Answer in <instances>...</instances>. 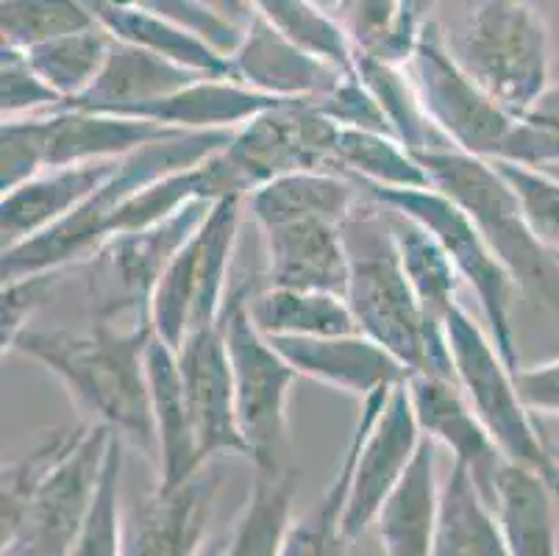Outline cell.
<instances>
[{"label":"cell","instance_id":"cell-1","mask_svg":"<svg viewBox=\"0 0 559 556\" xmlns=\"http://www.w3.org/2000/svg\"><path fill=\"white\" fill-rule=\"evenodd\" d=\"M154 326L98 320L90 329H28L12 354L37 362L62 381L75 404L156 459V428L145 374Z\"/></svg>","mask_w":559,"mask_h":556},{"label":"cell","instance_id":"cell-2","mask_svg":"<svg viewBox=\"0 0 559 556\" xmlns=\"http://www.w3.org/2000/svg\"><path fill=\"white\" fill-rule=\"evenodd\" d=\"M343 237L350 259L345 300L359 331L388 348L409 376L454 379L445 326L424 312L418 295L406 282L388 206L365 196V203L343 223Z\"/></svg>","mask_w":559,"mask_h":556},{"label":"cell","instance_id":"cell-3","mask_svg":"<svg viewBox=\"0 0 559 556\" xmlns=\"http://www.w3.org/2000/svg\"><path fill=\"white\" fill-rule=\"evenodd\" d=\"M234 131H181L165 140L148 142L123 156L117 170L86 198L70 217L56 223L39 237L3 251V279L34 273H59L73 262H86L106 242V228L136 192L148 184L190 170L212 159L231 142Z\"/></svg>","mask_w":559,"mask_h":556},{"label":"cell","instance_id":"cell-4","mask_svg":"<svg viewBox=\"0 0 559 556\" xmlns=\"http://www.w3.org/2000/svg\"><path fill=\"white\" fill-rule=\"evenodd\" d=\"M431 178V187L460 203L515 284L543 300L559 318V259L528 226L512 184L496 162L479 159L456 147H431L415 153Z\"/></svg>","mask_w":559,"mask_h":556},{"label":"cell","instance_id":"cell-5","mask_svg":"<svg viewBox=\"0 0 559 556\" xmlns=\"http://www.w3.org/2000/svg\"><path fill=\"white\" fill-rule=\"evenodd\" d=\"M246 196L234 192L212 203L198 232L167 264L151 298V326L159 340L179 351L187 336L223 320L228 273L240 239Z\"/></svg>","mask_w":559,"mask_h":556},{"label":"cell","instance_id":"cell-6","mask_svg":"<svg viewBox=\"0 0 559 556\" xmlns=\"http://www.w3.org/2000/svg\"><path fill=\"white\" fill-rule=\"evenodd\" d=\"M445 340H449L451 362H454V379L471 401L474 412L501 457L526 465L540 473L559 498V462L551 448L540 437V428L532 421V412L521 401L515 374L498 354L481 323L471 318L465 306L456 304L443 320Z\"/></svg>","mask_w":559,"mask_h":556},{"label":"cell","instance_id":"cell-7","mask_svg":"<svg viewBox=\"0 0 559 556\" xmlns=\"http://www.w3.org/2000/svg\"><path fill=\"white\" fill-rule=\"evenodd\" d=\"M456 59L515 117L551 84V34L528 0H485L462 31Z\"/></svg>","mask_w":559,"mask_h":556},{"label":"cell","instance_id":"cell-8","mask_svg":"<svg viewBox=\"0 0 559 556\" xmlns=\"http://www.w3.org/2000/svg\"><path fill=\"white\" fill-rule=\"evenodd\" d=\"M359 187L381 206L393 209L424 226L437 242L443 245V251L454 262L462 282H467L474 289L481 318L487 323V334L496 343L498 354L504 356V362L515 374L521 367L515 329H512V295H515L518 284L510 270L501 264V259L492 253L479 226L471 221V214L437 187H424V190H388V187H370V184H359Z\"/></svg>","mask_w":559,"mask_h":556},{"label":"cell","instance_id":"cell-9","mask_svg":"<svg viewBox=\"0 0 559 556\" xmlns=\"http://www.w3.org/2000/svg\"><path fill=\"white\" fill-rule=\"evenodd\" d=\"M115 431L86 423L81 440L37 484L14 518L0 523L3 556H73L98 498Z\"/></svg>","mask_w":559,"mask_h":556},{"label":"cell","instance_id":"cell-10","mask_svg":"<svg viewBox=\"0 0 559 556\" xmlns=\"http://www.w3.org/2000/svg\"><path fill=\"white\" fill-rule=\"evenodd\" d=\"M406 73L437 134H443L456 151L498 159L518 117L498 106L462 68L437 23H424Z\"/></svg>","mask_w":559,"mask_h":556},{"label":"cell","instance_id":"cell-11","mask_svg":"<svg viewBox=\"0 0 559 556\" xmlns=\"http://www.w3.org/2000/svg\"><path fill=\"white\" fill-rule=\"evenodd\" d=\"M424 442V431L412 410L406 379L401 385L379 390L362 401L357 426L345 448L350 465V484L345 496L340 529L345 537H362L379 514L381 504L401 482L406 468Z\"/></svg>","mask_w":559,"mask_h":556},{"label":"cell","instance_id":"cell-12","mask_svg":"<svg viewBox=\"0 0 559 556\" xmlns=\"http://www.w3.org/2000/svg\"><path fill=\"white\" fill-rule=\"evenodd\" d=\"M223 331L248 459L253 468H278L287 440L289 392L298 379L296 367L257 329L248 312V295L237 293L228 298Z\"/></svg>","mask_w":559,"mask_h":556},{"label":"cell","instance_id":"cell-13","mask_svg":"<svg viewBox=\"0 0 559 556\" xmlns=\"http://www.w3.org/2000/svg\"><path fill=\"white\" fill-rule=\"evenodd\" d=\"M212 203L215 201H195L156 226L111 237L86 259L90 295L98 320L117 323L120 318H134L151 323L156 284L187 239L198 232Z\"/></svg>","mask_w":559,"mask_h":556},{"label":"cell","instance_id":"cell-14","mask_svg":"<svg viewBox=\"0 0 559 556\" xmlns=\"http://www.w3.org/2000/svg\"><path fill=\"white\" fill-rule=\"evenodd\" d=\"M337 140L340 126L323 115L312 98H293L259 111L240 126L223 156L248 196L289 173H337Z\"/></svg>","mask_w":559,"mask_h":556},{"label":"cell","instance_id":"cell-15","mask_svg":"<svg viewBox=\"0 0 559 556\" xmlns=\"http://www.w3.org/2000/svg\"><path fill=\"white\" fill-rule=\"evenodd\" d=\"M176 354H179L181 379H185L198 451H201L203 462L210 465L221 453L248 457L240 421H237L231 359H228L223 320L187 336Z\"/></svg>","mask_w":559,"mask_h":556},{"label":"cell","instance_id":"cell-16","mask_svg":"<svg viewBox=\"0 0 559 556\" xmlns=\"http://www.w3.org/2000/svg\"><path fill=\"white\" fill-rule=\"evenodd\" d=\"M221 473L203 468L176 489H154L123 532L120 556H201L210 537Z\"/></svg>","mask_w":559,"mask_h":556},{"label":"cell","instance_id":"cell-17","mask_svg":"<svg viewBox=\"0 0 559 556\" xmlns=\"http://www.w3.org/2000/svg\"><path fill=\"white\" fill-rule=\"evenodd\" d=\"M298 376L343 390L365 401L368 395L406 379V367L362 331L337 336H267Z\"/></svg>","mask_w":559,"mask_h":556},{"label":"cell","instance_id":"cell-18","mask_svg":"<svg viewBox=\"0 0 559 556\" xmlns=\"http://www.w3.org/2000/svg\"><path fill=\"white\" fill-rule=\"evenodd\" d=\"M406 387H409L412 410H415L424 437H429L435 446L449 448L454 462H462L474 473L476 484L487 498L492 473L504 457L465 398L462 387L456 385V379L412 374L406 376Z\"/></svg>","mask_w":559,"mask_h":556},{"label":"cell","instance_id":"cell-19","mask_svg":"<svg viewBox=\"0 0 559 556\" xmlns=\"http://www.w3.org/2000/svg\"><path fill=\"white\" fill-rule=\"evenodd\" d=\"M231 79L271 98H318L340 81V73L326 61L284 39L264 17L253 14L246 25L240 48L228 56ZM354 75V73H350Z\"/></svg>","mask_w":559,"mask_h":556},{"label":"cell","instance_id":"cell-20","mask_svg":"<svg viewBox=\"0 0 559 556\" xmlns=\"http://www.w3.org/2000/svg\"><path fill=\"white\" fill-rule=\"evenodd\" d=\"M120 159L84 162V165L50 167L17 190L0 198V239L3 251L62 223L75 212L100 184L117 170Z\"/></svg>","mask_w":559,"mask_h":556},{"label":"cell","instance_id":"cell-21","mask_svg":"<svg viewBox=\"0 0 559 556\" xmlns=\"http://www.w3.org/2000/svg\"><path fill=\"white\" fill-rule=\"evenodd\" d=\"M145 374H148L156 428V465H159L156 489H176L190 482L198 471H203L206 462L198 451L179 354L156 334L151 336L148 351H145Z\"/></svg>","mask_w":559,"mask_h":556},{"label":"cell","instance_id":"cell-22","mask_svg":"<svg viewBox=\"0 0 559 556\" xmlns=\"http://www.w3.org/2000/svg\"><path fill=\"white\" fill-rule=\"evenodd\" d=\"M267 287L320 289L345 295L350 259L343 226L332 223H287L262 228Z\"/></svg>","mask_w":559,"mask_h":556},{"label":"cell","instance_id":"cell-23","mask_svg":"<svg viewBox=\"0 0 559 556\" xmlns=\"http://www.w3.org/2000/svg\"><path fill=\"white\" fill-rule=\"evenodd\" d=\"M487 501L496 512L510 556H559V498L540 473L501 459Z\"/></svg>","mask_w":559,"mask_h":556},{"label":"cell","instance_id":"cell-24","mask_svg":"<svg viewBox=\"0 0 559 556\" xmlns=\"http://www.w3.org/2000/svg\"><path fill=\"white\" fill-rule=\"evenodd\" d=\"M206 73L176 64V61L156 56L151 50L134 48V45L117 43L111 45L109 59L95 79V84L59 109H84L106 111V115H131L134 109L154 100L167 98L173 92L185 90L192 81L203 79Z\"/></svg>","mask_w":559,"mask_h":556},{"label":"cell","instance_id":"cell-25","mask_svg":"<svg viewBox=\"0 0 559 556\" xmlns=\"http://www.w3.org/2000/svg\"><path fill=\"white\" fill-rule=\"evenodd\" d=\"M362 187L334 170H304L278 176L246 196V209L259 228L287 223H332L343 226L362 203Z\"/></svg>","mask_w":559,"mask_h":556},{"label":"cell","instance_id":"cell-26","mask_svg":"<svg viewBox=\"0 0 559 556\" xmlns=\"http://www.w3.org/2000/svg\"><path fill=\"white\" fill-rule=\"evenodd\" d=\"M181 134L159 122L106 111L53 109L48 111V170L84 162L123 159L136 147Z\"/></svg>","mask_w":559,"mask_h":556},{"label":"cell","instance_id":"cell-27","mask_svg":"<svg viewBox=\"0 0 559 556\" xmlns=\"http://www.w3.org/2000/svg\"><path fill=\"white\" fill-rule=\"evenodd\" d=\"M287 98H271L234 79L203 75L167 98L145 104L126 117L151 120L176 131H237L259 111Z\"/></svg>","mask_w":559,"mask_h":556},{"label":"cell","instance_id":"cell-28","mask_svg":"<svg viewBox=\"0 0 559 556\" xmlns=\"http://www.w3.org/2000/svg\"><path fill=\"white\" fill-rule=\"evenodd\" d=\"M437 512H440V482H437L435 442L424 437L412 465L406 468L373 520L384 556L435 554Z\"/></svg>","mask_w":559,"mask_h":556},{"label":"cell","instance_id":"cell-29","mask_svg":"<svg viewBox=\"0 0 559 556\" xmlns=\"http://www.w3.org/2000/svg\"><path fill=\"white\" fill-rule=\"evenodd\" d=\"M84 3L95 14L100 28L109 31L111 39H117V43L151 50V54L165 56L176 64L198 70V73L215 75V79H231L226 56L212 48L206 39L192 34L190 28H185V25L148 12H136V9L115 7L109 0H84Z\"/></svg>","mask_w":559,"mask_h":556},{"label":"cell","instance_id":"cell-30","mask_svg":"<svg viewBox=\"0 0 559 556\" xmlns=\"http://www.w3.org/2000/svg\"><path fill=\"white\" fill-rule=\"evenodd\" d=\"M431 556H510L490 501L462 462H451L449 476L440 484Z\"/></svg>","mask_w":559,"mask_h":556},{"label":"cell","instance_id":"cell-31","mask_svg":"<svg viewBox=\"0 0 559 556\" xmlns=\"http://www.w3.org/2000/svg\"><path fill=\"white\" fill-rule=\"evenodd\" d=\"M248 312L264 336H337L359 331L345 295L267 287L248 295Z\"/></svg>","mask_w":559,"mask_h":556},{"label":"cell","instance_id":"cell-32","mask_svg":"<svg viewBox=\"0 0 559 556\" xmlns=\"http://www.w3.org/2000/svg\"><path fill=\"white\" fill-rule=\"evenodd\" d=\"M298 476L289 468H257L253 489L226 537V556H282L293 523Z\"/></svg>","mask_w":559,"mask_h":556},{"label":"cell","instance_id":"cell-33","mask_svg":"<svg viewBox=\"0 0 559 556\" xmlns=\"http://www.w3.org/2000/svg\"><path fill=\"white\" fill-rule=\"evenodd\" d=\"M388 214L406 282L418 295L424 312L437 323H443L445 315L460 304L456 289H460L462 279L456 273L454 262L443 251V245L437 242L424 226H418L404 214L393 212V209H388Z\"/></svg>","mask_w":559,"mask_h":556},{"label":"cell","instance_id":"cell-34","mask_svg":"<svg viewBox=\"0 0 559 556\" xmlns=\"http://www.w3.org/2000/svg\"><path fill=\"white\" fill-rule=\"evenodd\" d=\"M337 173L357 184L388 190H424L431 178L418 156L393 134L362 129H340Z\"/></svg>","mask_w":559,"mask_h":556},{"label":"cell","instance_id":"cell-35","mask_svg":"<svg viewBox=\"0 0 559 556\" xmlns=\"http://www.w3.org/2000/svg\"><path fill=\"white\" fill-rule=\"evenodd\" d=\"M253 12L273 28L307 50L314 59L326 61L340 73H357V48L350 43L343 20L320 9L314 0H251Z\"/></svg>","mask_w":559,"mask_h":556},{"label":"cell","instance_id":"cell-36","mask_svg":"<svg viewBox=\"0 0 559 556\" xmlns=\"http://www.w3.org/2000/svg\"><path fill=\"white\" fill-rule=\"evenodd\" d=\"M340 9L357 54L406 68L424 28L412 0H340Z\"/></svg>","mask_w":559,"mask_h":556},{"label":"cell","instance_id":"cell-37","mask_svg":"<svg viewBox=\"0 0 559 556\" xmlns=\"http://www.w3.org/2000/svg\"><path fill=\"white\" fill-rule=\"evenodd\" d=\"M111 45H115V39H111L109 31L95 25L90 31L70 34V37L50 39V43L23 50V54L28 56L39 79L62 98L64 106L73 104L75 98H81L95 84L106 59H109Z\"/></svg>","mask_w":559,"mask_h":556},{"label":"cell","instance_id":"cell-38","mask_svg":"<svg viewBox=\"0 0 559 556\" xmlns=\"http://www.w3.org/2000/svg\"><path fill=\"white\" fill-rule=\"evenodd\" d=\"M357 75L370 90L376 104L381 106L384 117H388L393 137H399L412 153L437 147L431 142L435 126H431L424 106H420L418 92H415V84H412L406 68H395V64L379 61L373 56L357 54Z\"/></svg>","mask_w":559,"mask_h":556},{"label":"cell","instance_id":"cell-39","mask_svg":"<svg viewBox=\"0 0 559 556\" xmlns=\"http://www.w3.org/2000/svg\"><path fill=\"white\" fill-rule=\"evenodd\" d=\"M98 25L84 0H3L0 37L3 48L32 50L50 39L70 37Z\"/></svg>","mask_w":559,"mask_h":556},{"label":"cell","instance_id":"cell-40","mask_svg":"<svg viewBox=\"0 0 559 556\" xmlns=\"http://www.w3.org/2000/svg\"><path fill=\"white\" fill-rule=\"evenodd\" d=\"M492 162L559 170V81L548 84L540 98L518 117L498 159Z\"/></svg>","mask_w":559,"mask_h":556},{"label":"cell","instance_id":"cell-41","mask_svg":"<svg viewBox=\"0 0 559 556\" xmlns=\"http://www.w3.org/2000/svg\"><path fill=\"white\" fill-rule=\"evenodd\" d=\"M123 437L115 435L104 468L98 498L73 556H120L123 523H120V476H123Z\"/></svg>","mask_w":559,"mask_h":556},{"label":"cell","instance_id":"cell-42","mask_svg":"<svg viewBox=\"0 0 559 556\" xmlns=\"http://www.w3.org/2000/svg\"><path fill=\"white\" fill-rule=\"evenodd\" d=\"M48 170V111L3 120L0 129V190H17Z\"/></svg>","mask_w":559,"mask_h":556},{"label":"cell","instance_id":"cell-43","mask_svg":"<svg viewBox=\"0 0 559 556\" xmlns=\"http://www.w3.org/2000/svg\"><path fill=\"white\" fill-rule=\"evenodd\" d=\"M501 176L512 184L528 226L537 234L548 251L559 253V176L540 167L515 165V162H496Z\"/></svg>","mask_w":559,"mask_h":556},{"label":"cell","instance_id":"cell-44","mask_svg":"<svg viewBox=\"0 0 559 556\" xmlns=\"http://www.w3.org/2000/svg\"><path fill=\"white\" fill-rule=\"evenodd\" d=\"M115 7L136 9V12H148L156 17L173 20V23L185 25L192 34H198L201 39L212 45L215 50H221L223 56H231L234 50L240 48L242 34L246 28L234 25L231 20H226L223 14H217L215 9H210L201 0H109Z\"/></svg>","mask_w":559,"mask_h":556},{"label":"cell","instance_id":"cell-45","mask_svg":"<svg viewBox=\"0 0 559 556\" xmlns=\"http://www.w3.org/2000/svg\"><path fill=\"white\" fill-rule=\"evenodd\" d=\"M62 106V98L39 79L23 50L0 48V111L3 120L45 115Z\"/></svg>","mask_w":559,"mask_h":556},{"label":"cell","instance_id":"cell-46","mask_svg":"<svg viewBox=\"0 0 559 556\" xmlns=\"http://www.w3.org/2000/svg\"><path fill=\"white\" fill-rule=\"evenodd\" d=\"M56 282H59V273L3 279V289H0V348H3V356L12 354L20 334L28 331L34 312L50 298Z\"/></svg>","mask_w":559,"mask_h":556},{"label":"cell","instance_id":"cell-47","mask_svg":"<svg viewBox=\"0 0 559 556\" xmlns=\"http://www.w3.org/2000/svg\"><path fill=\"white\" fill-rule=\"evenodd\" d=\"M326 117H332L340 129H362V131H381V134H393L390 122L370 95L368 86L359 81V75H340L337 84L329 92L312 98Z\"/></svg>","mask_w":559,"mask_h":556},{"label":"cell","instance_id":"cell-48","mask_svg":"<svg viewBox=\"0 0 559 556\" xmlns=\"http://www.w3.org/2000/svg\"><path fill=\"white\" fill-rule=\"evenodd\" d=\"M282 556H359L357 540L345 537L340 512L320 504L318 512L289 529Z\"/></svg>","mask_w":559,"mask_h":556},{"label":"cell","instance_id":"cell-49","mask_svg":"<svg viewBox=\"0 0 559 556\" xmlns=\"http://www.w3.org/2000/svg\"><path fill=\"white\" fill-rule=\"evenodd\" d=\"M515 385L532 415L559 417V356L532 367H518Z\"/></svg>","mask_w":559,"mask_h":556},{"label":"cell","instance_id":"cell-50","mask_svg":"<svg viewBox=\"0 0 559 556\" xmlns=\"http://www.w3.org/2000/svg\"><path fill=\"white\" fill-rule=\"evenodd\" d=\"M201 556H226V537H210V543L201 551Z\"/></svg>","mask_w":559,"mask_h":556},{"label":"cell","instance_id":"cell-51","mask_svg":"<svg viewBox=\"0 0 559 556\" xmlns=\"http://www.w3.org/2000/svg\"><path fill=\"white\" fill-rule=\"evenodd\" d=\"M412 3H415V14H418L420 23H426V14H429L431 9H435L437 0H412Z\"/></svg>","mask_w":559,"mask_h":556},{"label":"cell","instance_id":"cell-52","mask_svg":"<svg viewBox=\"0 0 559 556\" xmlns=\"http://www.w3.org/2000/svg\"><path fill=\"white\" fill-rule=\"evenodd\" d=\"M554 457H557V462H559V451H554Z\"/></svg>","mask_w":559,"mask_h":556},{"label":"cell","instance_id":"cell-53","mask_svg":"<svg viewBox=\"0 0 559 556\" xmlns=\"http://www.w3.org/2000/svg\"><path fill=\"white\" fill-rule=\"evenodd\" d=\"M557 259H559V253H557Z\"/></svg>","mask_w":559,"mask_h":556}]
</instances>
